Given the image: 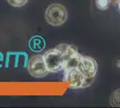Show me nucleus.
Segmentation results:
<instances>
[{
	"label": "nucleus",
	"mask_w": 120,
	"mask_h": 108,
	"mask_svg": "<svg viewBox=\"0 0 120 108\" xmlns=\"http://www.w3.org/2000/svg\"><path fill=\"white\" fill-rule=\"evenodd\" d=\"M43 58L49 72L56 73L64 69V56L56 48L47 51L43 54Z\"/></svg>",
	"instance_id": "nucleus-2"
},
{
	"label": "nucleus",
	"mask_w": 120,
	"mask_h": 108,
	"mask_svg": "<svg viewBox=\"0 0 120 108\" xmlns=\"http://www.w3.org/2000/svg\"><path fill=\"white\" fill-rule=\"evenodd\" d=\"M28 71L34 77H45L49 70L46 67L43 55H35L30 58L28 64Z\"/></svg>",
	"instance_id": "nucleus-3"
},
{
	"label": "nucleus",
	"mask_w": 120,
	"mask_h": 108,
	"mask_svg": "<svg viewBox=\"0 0 120 108\" xmlns=\"http://www.w3.org/2000/svg\"><path fill=\"white\" fill-rule=\"evenodd\" d=\"M78 68L84 74L86 77H95L98 65L94 59L89 56H82Z\"/></svg>",
	"instance_id": "nucleus-5"
},
{
	"label": "nucleus",
	"mask_w": 120,
	"mask_h": 108,
	"mask_svg": "<svg viewBox=\"0 0 120 108\" xmlns=\"http://www.w3.org/2000/svg\"><path fill=\"white\" fill-rule=\"evenodd\" d=\"M81 55L79 52H75L74 54L70 55L69 57H67L66 59H65V62H64V71L65 70H68V69H72V68H76L79 66L80 63Z\"/></svg>",
	"instance_id": "nucleus-6"
},
{
	"label": "nucleus",
	"mask_w": 120,
	"mask_h": 108,
	"mask_svg": "<svg viewBox=\"0 0 120 108\" xmlns=\"http://www.w3.org/2000/svg\"><path fill=\"white\" fill-rule=\"evenodd\" d=\"M118 5V8H119V11H120V1H119V3H118V5Z\"/></svg>",
	"instance_id": "nucleus-16"
},
{
	"label": "nucleus",
	"mask_w": 120,
	"mask_h": 108,
	"mask_svg": "<svg viewBox=\"0 0 120 108\" xmlns=\"http://www.w3.org/2000/svg\"><path fill=\"white\" fill-rule=\"evenodd\" d=\"M56 49L58 50L62 53V55L64 56V59H66L67 57L78 52L77 47L71 45V44H67V43H60L58 45H56Z\"/></svg>",
	"instance_id": "nucleus-8"
},
{
	"label": "nucleus",
	"mask_w": 120,
	"mask_h": 108,
	"mask_svg": "<svg viewBox=\"0 0 120 108\" xmlns=\"http://www.w3.org/2000/svg\"><path fill=\"white\" fill-rule=\"evenodd\" d=\"M96 7L100 10H107L109 7V0H95Z\"/></svg>",
	"instance_id": "nucleus-10"
},
{
	"label": "nucleus",
	"mask_w": 120,
	"mask_h": 108,
	"mask_svg": "<svg viewBox=\"0 0 120 108\" xmlns=\"http://www.w3.org/2000/svg\"><path fill=\"white\" fill-rule=\"evenodd\" d=\"M28 1L29 0H7L8 4L11 5L12 6H15V7L23 6V5L28 3Z\"/></svg>",
	"instance_id": "nucleus-11"
},
{
	"label": "nucleus",
	"mask_w": 120,
	"mask_h": 108,
	"mask_svg": "<svg viewBox=\"0 0 120 108\" xmlns=\"http://www.w3.org/2000/svg\"><path fill=\"white\" fill-rule=\"evenodd\" d=\"M3 59H4V56H3V54L0 52V62L3 61Z\"/></svg>",
	"instance_id": "nucleus-14"
},
{
	"label": "nucleus",
	"mask_w": 120,
	"mask_h": 108,
	"mask_svg": "<svg viewBox=\"0 0 120 108\" xmlns=\"http://www.w3.org/2000/svg\"><path fill=\"white\" fill-rule=\"evenodd\" d=\"M85 76L78 68H72L68 70H65V77L64 80L68 84L71 88H82V85L84 83Z\"/></svg>",
	"instance_id": "nucleus-4"
},
{
	"label": "nucleus",
	"mask_w": 120,
	"mask_h": 108,
	"mask_svg": "<svg viewBox=\"0 0 120 108\" xmlns=\"http://www.w3.org/2000/svg\"><path fill=\"white\" fill-rule=\"evenodd\" d=\"M110 104L112 106L120 107V88L116 89L115 91L111 94V96H110Z\"/></svg>",
	"instance_id": "nucleus-9"
},
{
	"label": "nucleus",
	"mask_w": 120,
	"mask_h": 108,
	"mask_svg": "<svg viewBox=\"0 0 120 108\" xmlns=\"http://www.w3.org/2000/svg\"><path fill=\"white\" fill-rule=\"evenodd\" d=\"M119 1H120V0H109V2L110 5H118Z\"/></svg>",
	"instance_id": "nucleus-13"
},
{
	"label": "nucleus",
	"mask_w": 120,
	"mask_h": 108,
	"mask_svg": "<svg viewBox=\"0 0 120 108\" xmlns=\"http://www.w3.org/2000/svg\"><path fill=\"white\" fill-rule=\"evenodd\" d=\"M47 23L52 26H60L65 24L67 19L66 8L61 4H51L45 13Z\"/></svg>",
	"instance_id": "nucleus-1"
},
{
	"label": "nucleus",
	"mask_w": 120,
	"mask_h": 108,
	"mask_svg": "<svg viewBox=\"0 0 120 108\" xmlns=\"http://www.w3.org/2000/svg\"><path fill=\"white\" fill-rule=\"evenodd\" d=\"M116 67L120 68V60H117V62H116Z\"/></svg>",
	"instance_id": "nucleus-15"
},
{
	"label": "nucleus",
	"mask_w": 120,
	"mask_h": 108,
	"mask_svg": "<svg viewBox=\"0 0 120 108\" xmlns=\"http://www.w3.org/2000/svg\"><path fill=\"white\" fill-rule=\"evenodd\" d=\"M93 80H94V77H85L84 83H83V85H82V88H88V87H90V85H92Z\"/></svg>",
	"instance_id": "nucleus-12"
},
{
	"label": "nucleus",
	"mask_w": 120,
	"mask_h": 108,
	"mask_svg": "<svg viewBox=\"0 0 120 108\" xmlns=\"http://www.w3.org/2000/svg\"><path fill=\"white\" fill-rule=\"evenodd\" d=\"M45 41L40 36H34L30 40L29 46L32 52H40L45 48Z\"/></svg>",
	"instance_id": "nucleus-7"
}]
</instances>
